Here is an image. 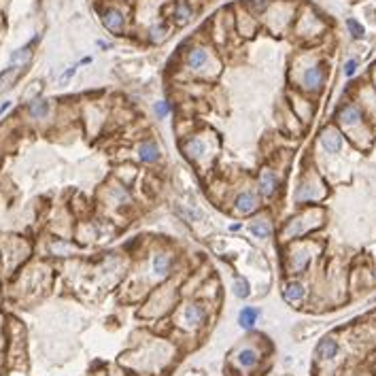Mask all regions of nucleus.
Listing matches in <instances>:
<instances>
[{
    "label": "nucleus",
    "instance_id": "f257e3e1",
    "mask_svg": "<svg viewBox=\"0 0 376 376\" xmlns=\"http://www.w3.org/2000/svg\"><path fill=\"white\" fill-rule=\"evenodd\" d=\"M342 134L336 130V128H325L321 132V147L328 151V153H338L342 149Z\"/></svg>",
    "mask_w": 376,
    "mask_h": 376
},
{
    "label": "nucleus",
    "instance_id": "f03ea898",
    "mask_svg": "<svg viewBox=\"0 0 376 376\" xmlns=\"http://www.w3.org/2000/svg\"><path fill=\"white\" fill-rule=\"evenodd\" d=\"M102 24H104L106 30H111V32L121 34V32H124V26H126V19H124V15H121V11H117V9H109V11L102 13Z\"/></svg>",
    "mask_w": 376,
    "mask_h": 376
},
{
    "label": "nucleus",
    "instance_id": "7ed1b4c3",
    "mask_svg": "<svg viewBox=\"0 0 376 376\" xmlns=\"http://www.w3.org/2000/svg\"><path fill=\"white\" fill-rule=\"evenodd\" d=\"M277 185H279V181L272 170H263L259 175V194L263 198H272L274 191H277Z\"/></svg>",
    "mask_w": 376,
    "mask_h": 376
},
{
    "label": "nucleus",
    "instance_id": "20e7f679",
    "mask_svg": "<svg viewBox=\"0 0 376 376\" xmlns=\"http://www.w3.org/2000/svg\"><path fill=\"white\" fill-rule=\"evenodd\" d=\"M338 121L342 126H357L359 121H361V109L359 106H355V104H347V106H342L338 111Z\"/></svg>",
    "mask_w": 376,
    "mask_h": 376
},
{
    "label": "nucleus",
    "instance_id": "39448f33",
    "mask_svg": "<svg viewBox=\"0 0 376 376\" xmlns=\"http://www.w3.org/2000/svg\"><path fill=\"white\" fill-rule=\"evenodd\" d=\"M314 353H317V357L319 359H325V361H330L334 359L338 355V342L336 340H332V338H325L317 344V349H314Z\"/></svg>",
    "mask_w": 376,
    "mask_h": 376
},
{
    "label": "nucleus",
    "instance_id": "423d86ee",
    "mask_svg": "<svg viewBox=\"0 0 376 376\" xmlns=\"http://www.w3.org/2000/svg\"><path fill=\"white\" fill-rule=\"evenodd\" d=\"M234 206H236L238 212H242V215H249V212H253L257 208V198L253 194H247V191H242V194L236 196V202H234Z\"/></svg>",
    "mask_w": 376,
    "mask_h": 376
},
{
    "label": "nucleus",
    "instance_id": "0eeeda50",
    "mask_svg": "<svg viewBox=\"0 0 376 376\" xmlns=\"http://www.w3.org/2000/svg\"><path fill=\"white\" fill-rule=\"evenodd\" d=\"M206 64H208V51H206V49H202V47L191 49L189 56H187V66L191 70H200V68H204Z\"/></svg>",
    "mask_w": 376,
    "mask_h": 376
},
{
    "label": "nucleus",
    "instance_id": "6e6552de",
    "mask_svg": "<svg viewBox=\"0 0 376 376\" xmlns=\"http://www.w3.org/2000/svg\"><path fill=\"white\" fill-rule=\"evenodd\" d=\"M304 85L308 89H319L323 85V68L321 66H310L304 70Z\"/></svg>",
    "mask_w": 376,
    "mask_h": 376
},
{
    "label": "nucleus",
    "instance_id": "1a4fd4ad",
    "mask_svg": "<svg viewBox=\"0 0 376 376\" xmlns=\"http://www.w3.org/2000/svg\"><path fill=\"white\" fill-rule=\"evenodd\" d=\"M185 321L191 325V328H196V325L204 323L206 319V312H204V306H200V304H189V306L185 308Z\"/></svg>",
    "mask_w": 376,
    "mask_h": 376
},
{
    "label": "nucleus",
    "instance_id": "9d476101",
    "mask_svg": "<svg viewBox=\"0 0 376 376\" xmlns=\"http://www.w3.org/2000/svg\"><path fill=\"white\" fill-rule=\"evenodd\" d=\"M283 298H285L287 302H300L304 298V285L298 281L287 283V285L283 287Z\"/></svg>",
    "mask_w": 376,
    "mask_h": 376
},
{
    "label": "nucleus",
    "instance_id": "9b49d317",
    "mask_svg": "<svg viewBox=\"0 0 376 376\" xmlns=\"http://www.w3.org/2000/svg\"><path fill=\"white\" fill-rule=\"evenodd\" d=\"M257 319H259V310L257 308H251V306L242 308L240 314H238V323H240L242 330H251L253 325L257 323Z\"/></svg>",
    "mask_w": 376,
    "mask_h": 376
},
{
    "label": "nucleus",
    "instance_id": "f8f14e48",
    "mask_svg": "<svg viewBox=\"0 0 376 376\" xmlns=\"http://www.w3.org/2000/svg\"><path fill=\"white\" fill-rule=\"evenodd\" d=\"M138 157L147 162V164H153V162L159 159V149L155 143H143L138 147Z\"/></svg>",
    "mask_w": 376,
    "mask_h": 376
},
{
    "label": "nucleus",
    "instance_id": "ddd939ff",
    "mask_svg": "<svg viewBox=\"0 0 376 376\" xmlns=\"http://www.w3.org/2000/svg\"><path fill=\"white\" fill-rule=\"evenodd\" d=\"M236 361L242 365V368H251V365L257 363V353L253 349H242L238 355H236Z\"/></svg>",
    "mask_w": 376,
    "mask_h": 376
},
{
    "label": "nucleus",
    "instance_id": "4468645a",
    "mask_svg": "<svg viewBox=\"0 0 376 376\" xmlns=\"http://www.w3.org/2000/svg\"><path fill=\"white\" fill-rule=\"evenodd\" d=\"M28 113L32 117H45L49 113V102L47 100H34V102L28 106Z\"/></svg>",
    "mask_w": 376,
    "mask_h": 376
},
{
    "label": "nucleus",
    "instance_id": "2eb2a0df",
    "mask_svg": "<svg viewBox=\"0 0 376 376\" xmlns=\"http://www.w3.org/2000/svg\"><path fill=\"white\" fill-rule=\"evenodd\" d=\"M175 17H177V24H187L189 22V17H191V9L187 3H177L175 7Z\"/></svg>",
    "mask_w": 376,
    "mask_h": 376
},
{
    "label": "nucleus",
    "instance_id": "dca6fc26",
    "mask_svg": "<svg viewBox=\"0 0 376 376\" xmlns=\"http://www.w3.org/2000/svg\"><path fill=\"white\" fill-rule=\"evenodd\" d=\"M168 270H170V259L166 255H162V253H159V255H155L153 257V272L159 274V277H164Z\"/></svg>",
    "mask_w": 376,
    "mask_h": 376
},
{
    "label": "nucleus",
    "instance_id": "f3484780",
    "mask_svg": "<svg viewBox=\"0 0 376 376\" xmlns=\"http://www.w3.org/2000/svg\"><path fill=\"white\" fill-rule=\"evenodd\" d=\"M17 77V66H11V68H7L3 75H0V91H5L7 87H11V83L15 81Z\"/></svg>",
    "mask_w": 376,
    "mask_h": 376
},
{
    "label": "nucleus",
    "instance_id": "a211bd4d",
    "mask_svg": "<svg viewBox=\"0 0 376 376\" xmlns=\"http://www.w3.org/2000/svg\"><path fill=\"white\" fill-rule=\"evenodd\" d=\"M30 58H32V51L26 47V49H19V51H15L11 56V66H24L30 62Z\"/></svg>",
    "mask_w": 376,
    "mask_h": 376
},
{
    "label": "nucleus",
    "instance_id": "6ab92c4d",
    "mask_svg": "<svg viewBox=\"0 0 376 376\" xmlns=\"http://www.w3.org/2000/svg\"><path fill=\"white\" fill-rule=\"evenodd\" d=\"M249 293H251V289H249V283L245 279H236V281H234V296L240 298V300H245V298H249Z\"/></svg>",
    "mask_w": 376,
    "mask_h": 376
},
{
    "label": "nucleus",
    "instance_id": "aec40b11",
    "mask_svg": "<svg viewBox=\"0 0 376 376\" xmlns=\"http://www.w3.org/2000/svg\"><path fill=\"white\" fill-rule=\"evenodd\" d=\"M251 234H255L257 238L270 236V226H268V221H257V223H253V226H251Z\"/></svg>",
    "mask_w": 376,
    "mask_h": 376
},
{
    "label": "nucleus",
    "instance_id": "412c9836",
    "mask_svg": "<svg viewBox=\"0 0 376 376\" xmlns=\"http://www.w3.org/2000/svg\"><path fill=\"white\" fill-rule=\"evenodd\" d=\"M347 28H349V32H351V36L353 38H363V34H365V30H363V26L357 22V19H347Z\"/></svg>",
    "mask_w": 376,
    "mask_h": 376
},
{
    "label": "nucleus",
    "instance_id": "4be33fe9",
    "mask_svg": "<svg viewBox=\"0 0 376 376\" xmlns=\"http://www.w3.org/2000/svg\"><path fill=\"white\" fill-rule=\"evenodd\" d=\"M355 73H357V60H349L344 64V77H353Z\"/></svg>",
    "mask_w": 376,
    "mask_h": 376
},
{
    "label": "nucleus",
    "instance_id": "5701e85b",
    "mask_svg": "<svg viewBox=\"0 0 376 376\" xmlns=\"http://www.w3.org/2000/svg\"><path fill=\"white\" fill-rule=\"evenodd\" d=\"M155 113H157L159 117L168 115V113H170V104H168V102H157V104H155Z\"/></svg>",
    "mask_w": 376,
    "mask_h": 376
},
{
    "label": "nucleus",
    "instance_id": "b1692460",
    "mask_svg": "<svg viewBox=\"0 0 376 376\" xmlns=\"http://www.w3.org/2000/svg\"><path fill=\"white\" fill-rule=\"evenodd\" d=\"M75 73H77V66H70V68L66 70V73H64L62 77H60V83H68V81L75 77Z\"/></svg>",
    "mask_w": 376,
    "mask_h": 376
},
{
    "label": "nucleus",
    "instance_id": "393cba45",
    "mask_svg": "<svg viewBox=\"0 0 376 376\" xmlns=\"http://www.w3.org/2000/svg\"><path fill=\"white\" fill-rule=\"evenodd\" d=\"M151 32H153V34H155V36H153V40H159V36H162V34H164V32H166V26H155L153 30H151Z\"/></svg>",
    "mask_w": 376,
    "mask_h": 376
},
{
    "label": "nucleus",
    "instance_id": "a878e982",
    "mask_svg": "<svg viewBox=\"0 0 376 376\" xmlns=\"http://www.w3.org/2000/svg\"><path fill=\"white\" fill-rule=\"evenodd\" d=\"M230 230H232V232H238V230H240V223H232Z\"/></svg>",
    "mask_w": 376,
    "mask_h": 376
}]
</instances>
